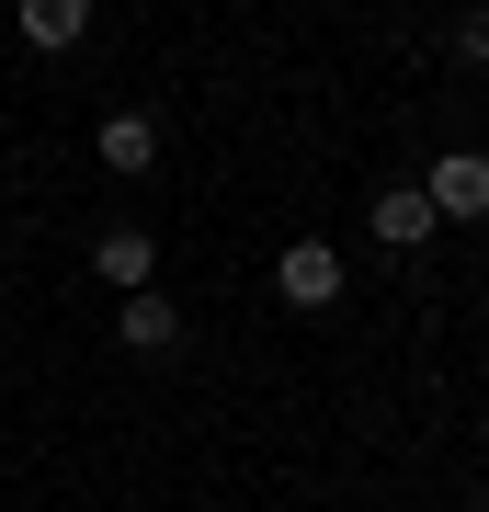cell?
<instances>
[{"instance_id":"1","label":"cell","mask_w":489,"mask_h":512,"mask_svg":"<svg viewBox=\"0 0 489 512\" xmlns=\"http://www.w3.org/2000/svg\"><path fill=\"white\" fill-rule=\"evenodd\" d=\"M342 285H353V262L330 251V239H285V251H273V296H285V308H342Z\"/></svg>"},{"instance_id":"2","label":"cell","mask_w":489,"mask_h":512,"mask_svg":"<svg viewBox=\"0 0 489 512\" xmlns=\"http://www.w3.org/2000/svg\"><path fill=\"white\" fill-rule=\"evenodd\" d=\"M421 194H433V217L478 228V217H489V148H444V160L421 171Z\"/></svg>"},{"instance_id":"3","label":"cell","mask_w":489,"mask_h":512,"mask_svg":"<svg viewBox=\"0 0 489 512\" xmlns=\"http://www.w3.org/2000/svg\"><path fill=\"white\" fill-rule=\"evenodd\" d=\"M91 274H103L114 296H137L148 274H160V239H148V228H103V239H91Z\"/></svg>"},{"instance_id":"4","label":"cell","mask_w":489,"mask_h":512,"mask_svg":"<svg viewBox=\"0 0 489 512\" xmlns=\"http://www.w3.org/2000/svg\"><path fill=\"white\" fill-rule=\"evenodd\" d=\"M91 160H103L114 183H137V171H160V126H148V114H103V137H91Z\"/></svg>"},{"instance_id":"5","label":"cell","mask_w":489,"mask_h":512,"mask_svg":"<svg viewBox=\"0 0 489 512\" xmlns=\"http://www.w3.org/2000/svg\"><path fill=\"white\" fill-rule=\"evenodd\" d=\"M364 217H376V239H387V251H421V239L444 228V217H433V194H421V183H387L376 205H364Z\"/></svg>"},{"instance_id":"6","label":"cell","mask_w":489,"mask_h":512,"mask_svg":"<svg viewBox=\"0 0 489 512\" xmlns=\"http://www.w3.org/2000/svg\"><path fill=\"white\" fill-rule=\"evenodd\" d=\"M114 330H126V353H171V342H182V308H171L160 285H137V296H126V319H114Z\"/></svg>"},{"instance_id":"7","label":"cell","mask_w":489,"mask_h":512,"mask_svg":"<svg viewBox=\"0 0 489 512\" xmlns=\"http://www.w3.org/2000/svg\"><path fill=\"white\" fill-rule=\"evenodd\" d=\"M91 35V0H23V46H46V57H69Z\"/></svg>"},{"instance_id":"8","label":"cell","mask_w":489,"mask_h":512,"mask_svg":"<svg viewBox=\"0 0 489 512\" xmlns=\"http://www.w3.org/2000/svg\"><path fill=\"white\" fill-rule=\"evenodd\" d=\"M444 46H455V69H489V0H478V12H455Z\"/></svg>"},{"instance_id":"9","label":"cell","mask_w":489,"mask_h":512,"mask_svg":"<svg viewBox=\"0 0 489 512\" xmlns=\"http://www.w3.org/2000/svg\"><path fill=\"white\" fill-rule=\"evenodd\" d=\"M478 456H489V421H478Z\"/></svg>"}]
</instances>
